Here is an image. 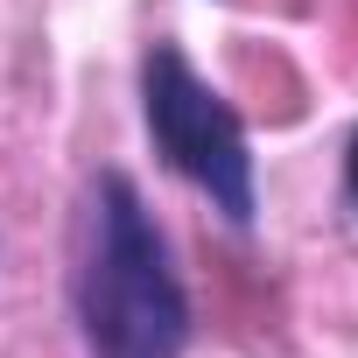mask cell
I'll list each match as a JSON object with an SVG mask.
<instances>
[{
	"mask_svg": "<svg viewBox=\"0 0 358 358\" xmlns=\"http://www.w3.org/2000/svg\"><path fill=\"white\" fill-rule=\"evenodd\" d=\"M71 316L85 358H183L190 351V288L176 274L169 232L148 211L127 169H99L78 211Z\"/></svg>",
	"mask_w": 358,
	"mask_h": 358,
	"instance_id": "obj_1",
	"label": "cell"
},
{
	"mask_svg": "<svg viewBox=\"0 0 358 358\" xmlns=\"http://www.w3.org/2000/svg\"><path fill=\"white\" fill-rule=\"evenodd\" d=\"M141 120L155 155L183 176V183L225 218V225H253L260 218V183H253V141L246 120L232 113V99L176 50V43H148L141 57Z\"/></svg>",
	"mask_w": 358,
	"mask_h": 358,
	"instance_id": "obj_2",
	"label": "cell"
},
{
	"mask_svg": "<svg viewBox=\"0 0 358 358\" xmlns=\"http://www.w3.org/2000/svg\"><path fill=\"white\" fill-rule=\"evenodd\" d=\"M344 197H351V211H358V134H351V148H344Z\"/></svg>",
	"mask_w": 358,
	"mask_h": 358,
	"instance_id": "obj_3",
	"label": "cell"
}]
</instances>
